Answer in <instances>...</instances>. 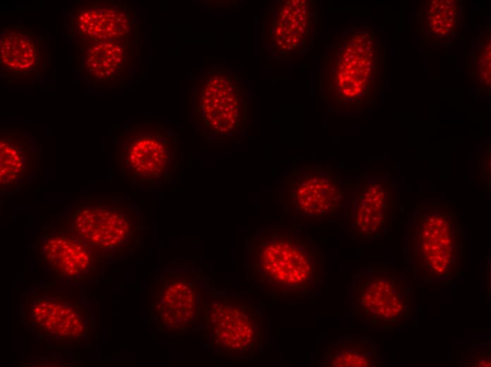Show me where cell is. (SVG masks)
Wrapping results in <instances>:
<instances>
[{
    "mask_svg": "<svg viewBox=\"0 0 491 367\" xmlns=\"http://www.w3.org/2000/svg\"><path fill=\"white\" fill-rule=\"evenodd\" d=\"M324 267L323 249L293 229L262 228L248 240L250 279L267 293L311 294L322 284Z\"/></svg>",
    "mask_w": 491,
    "mask_h": 367,
    "instance_id": "obj_1",
    "label": "cell"
},
{
    "mask_svg": "<svg viewBox=\"0 0 491 367\" xmlns=\"http://www.w3.org/2000/svg\"><path fill=\"white\" fill-rule=\"evenodd\" d=\"M462 226L456 210L442 202L416 205L408 220L406 253L416 275L430 282L451 281L461 269Z\"/></svg>",
    "mask_w": 491,
    "mask_h": 367,
    "instance_id": "obj_2",
    "label": "cell"
},
{
    "mask_svg": "<svg viewBox=\"0 0 491 367\" xmlns=\"http://www.w3.org/2000/svg\"><path fill=\"white\" fill-rule=\"evenodd\" d=\"M118 149L121 171L135 185L168 184L181 167L180 137L163 124L128 125L119 138Z\"/></svg>",
    "mask_w": 491,
    "mask_h": 367,
    "instance_id": "obj_3",
    "label": "cell"
},
{
    "mask_svg": "<svg viewBox=\"0 0 491 367\" xmlns=\"http://www.w3.org/2000/svg\"><path fill=\"white\" fill-rule=\"evenodd\" d=\"M189 101L191 123L205 138L234 136L246 120L244 89L230 71L200 72L190 85Z\"/></svg>",
    "mask_w": 491,
    "mask_h": 367,
    "instance_id": "obj_4",
    "label": "cell"
},
{
    "mask_svg": "<svg viewBox=\"0 0 491 367\" xmlns=\"http://www.w3.org/2000/svg\"><path fill=\"white\" fill-rule=\"evenodd\" d=\"M202 316L207 342L226 359L250 358L264 345L265 318L247 296H208Z\"/></svg>",
    "mask_w": 491,
    "mask_h": 367,
    "instance_id": "obj_5",
    "label": "cell"
},
{
    "mask_svg": "<svg viewBox=\"0 0 491 367\" xmlns=\"http://www.w3.org/2000/svg\"><path fill=\"white\" fill-rule=\"evenodd\" d=\"M351 304L361 323L390 329L404 325L414 311L408 277L392 270L357 275L352 283Z\"/></svg>",
    "mask_w": 491,
    "mask_h": 367,
    "instance_id": "obj_6",
    "label": "cell"
},
{
    "mask_svg": "<svg viewBox=\"0 0 491 367\" xmlns=\"http://www.w3.org/2000/svg\"><path fill=\"white\" fill-rule=\"evenodd\" d=\"M66 33L77 47L83 44L139 39L135 10L126 2L83 1L66 13Z\"/></svg>",
    "mask_w": 491,
    "mask_h": 367,
    "instance_id": "obj_7",
    "label": "cell"
},
{
    "mask_svg": "<svg viewBox=\"0 0 491 367\" xmlns=\"http://www.w3.org/2000/svg\"><path fill=\"white\" fill-rule=\"evenodd\" d=\"M202 287L196 274L166 272L151 286L152 314L166 335L190 330L202 318Z\"/></svg>",
    "mask_w": 491,
    "mask_h": 367,
    "instance_id": "obj_8",
    "label": "cell"
},
{
    "mask_svg": "<svg viewBox=\"0 0 491 367\" xmlns=\"http://www.w3.org/2000/svg\"><path fill=\"white\" fill-rule=\"evenodd\" d=\"M23 320L35 336L48 341H78L90 325L87 308L76 299L42 289L25 295Z\"/></svg>",
    "mask_w": 491,
    "mask_h": 367,
    "instance_id": "obj_9",
    "label": "cell"
},
{
    "mask_svg": "<svg viewBox=\"0 0 491 367\" xmlns=\"http://www.w3.org/2000/svg\"><path fill=\"white\" fill-rule=\"evenodd\" d=\"M47 39L32 27L8 23L0 34V73L9 83L40 81L50 65Z\"/></svg>",
    "mask_w": 491,
    "mask_h": 367,
    "instance_id": "obj_10",
    "label": "cell"
},
{
    "mask_svg": "<svg viewBox=\"0 0 491 367\" xmlns=\"http://www.w3.org/2000/svg\"><path fill=\"white\" fill-rule=\"evenodd\" d=\"M138 40L77 47L76 62L82 81L93 88H112L130 80L136 69Z\"/></svg>",
    "mask_w": 491,
    "mask_h": 367,
    "instance_id": "obj_11",
    "label": "cell"
},
{
    "mask_svg": "<svg viewBox=\"0 0 491 367\" xmlns=\"http://www.w3.org/2000/svg\"><path fill=\"white\" fill-rule=\"evenodd\" d=\"M289 206L305 217H327L335 213L341 199V181L328 167L295 169L284 179Z\"/></svg>",
    "mask_w": 491,
    "mask_h": 367,
    "instance_id": "obj_12",
    "label": "cell"
},
{
    "mask_svg": "<svg viewBox=\"0 0 491 367\" xmlns=\"http://www.w3.org/2000/svg\"><path fill=\"white\" fill-rule=\"evenodd\" d=\"M396 190L387 180L362 184L350 200L349 230L360 239L380 236L390 229L396 212Z\"/></svg>",
    "mask_w": 491,
    "mask_h": 367,
    "instance_id": "obj_13",
    "label": "cell"
},
{
    "mask_svg": "<svg viewBox=\"0 0 491 367\" xmlns=\"http://www.w3.org/2000/svg\"><path fill=\"white\" fill-rule=\"evenodd\" d=\"M71 228L84 243L109 251L130 246L135 235L133 219L117 207H83L72 217Z\"/></svg>",
    "mask_w": 491,
    "mask_h": 367,
    "instance_id": "obj_14",
    "label": "cell"
},
{
    "mask_svg": "<svg viewBox=\"0 0 491 367\" xmlns=\"http://www.w3.org/2000/svg\"><path fill=\"white\" fill-rule=\"evenodd\" d=\"M43 260L59 279H85L95 268L90 248L80 239L53 235L42 244Z\"/></svg>",
    "mask_w": 491,
    "mask_h": 367,
    "instance_id": "obj_15",
    "label": "cell"
},
{
    "mask_svg": "<svg viewBox=\"0 0 491 367\" xmlns=\"http://www.w3.org/2000/svg\"><path fill=\"white\" fill-rule=\"evenodd\" d=\"M32 140L14 130L4 131L0 137V179L1 188H15L25 178L31 163Z\"/></svg>",
    "mask_w": 491,
    "mask_h": 367,
    "instance_id": "obj_16",
    "label": "cell"
},
{
    "mask_svg": "<svg viewBox=\"0 0 491 367\" xmlns=\"http://www.w3.org/2000/svg\"><path fill=\"white\" fill-rule=\"evenodd\" d=\"M273 16L271 35L277 47L289 51L300 46L309 26L306 1H287Z\"/></svg>",
    "mask_w": 491,
    "mask_h": 367,
    "instance_id": "obj_17",
    "label": "cell"
},
{
    "mask_svg": "<svg viewBox=\"0 0 491 367\" xmlns=\"http://www.w3.org/2000/svg\"><path fill=\"white\" fill-rule=\"evenodd\" d=\"M324 356L331 367H373L381 365L380 347L364 338H349L332 342Z\"/></svg>",
    "mask_w": 491,
    "mask_h": 367,
    "instance_id": "obj_18",
    "label": "cell"
},
{
    "mask_svg": "<svg viewBox=\"0 0 491 367\" xmlns=\"http://www.w3.org/2000/svg\"><path fill=\"white\" fill-rule=\"evenodd\" d=\"M473 366H485L490 367L491 366L490 354V353H479L477 357H474Z\"/></svg>",
    "mask_w": 491,
    "mask_h": 367,
    "instance_id": "obj_19",
    "label": "cell"
}]
</instances>
